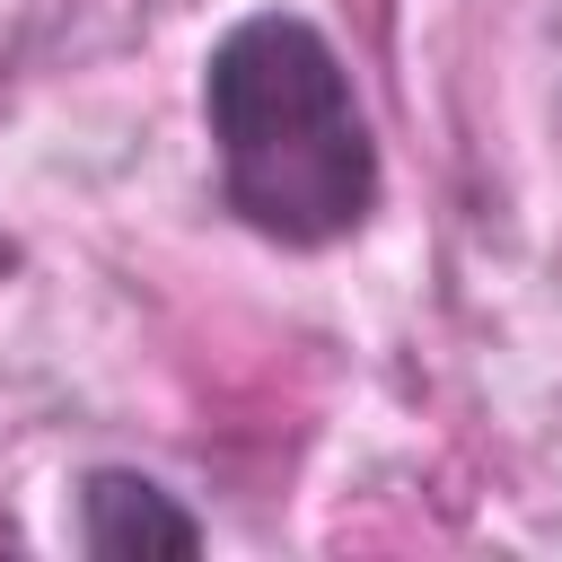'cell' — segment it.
I'll return each mask as SVG.
<instances>
[{"instance_id": "7a4b0ae2", "label": "cell", "mask_w": 562, "mask_h": 562, "mask_svg": "<svg viewBox=\"0 0 562 562\" xmlns=\"http://www.w3.org/2000/svg\"><path fill=\"white\" fill-rule=\"evenodd\" d=\"M79 544L97 562H149V553H202V527L149 483V474H123V465H97L79 483Z\"/></svg>"}, {"instance_id": "6da1fadb", "label": "cell", "mask_w": 562, "mask_h": 562, "mask_svg": "<svg viewBox=\"0 0 562 562\" xmlns=\"http://www.w3.org/2000/svg\"><path fill=\"white\" fill-rule=\"evenodd\" d=\"M202 123L220 149V202L272 246H334L378 211V140L342 53L290 18H237L202 61Z\"/></svg>"}]
</instances>
